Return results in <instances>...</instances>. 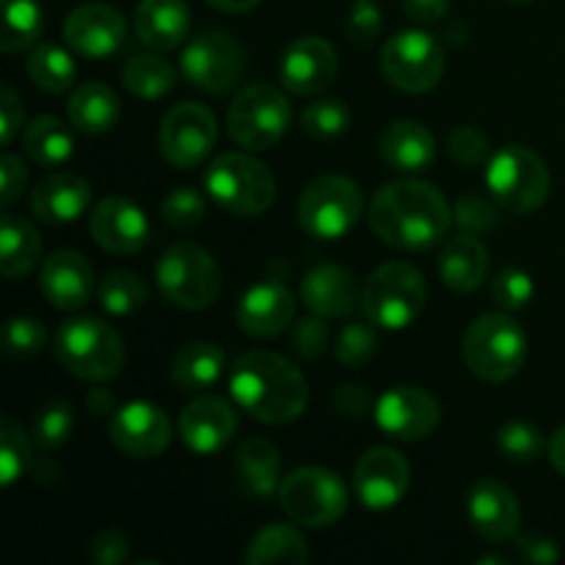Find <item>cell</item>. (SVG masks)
Listing matches in <instances>:
<instances>
[{
    "instance_id": "1",
    "label": "cell",
    "mask_w": 565,
    "mask_h": 565,
    "mask_svg": "<svg viewBox=\"0 0 565 565\" xmlns=\"http://www.w3.org/2000/svg\"><path fill=\"white\" fill-rule=\"evenodd\" d=\"M367 224L386 246L401 252H425L450 232L452 210L430 182L395 180L375 191Z\"/></svg>"
},
{
    "instance_id": "2",
    "label": "cell",
    "mask_w": 565,
    "mask_h": 565,
    "mask_svg": "<svg viewBox=\"0 0 565 565\" xmlns=\"http://www.w3.org/2000/svg\"><path fill=\"white\" fill-rule=\"evenodd\" d=\"M230 392L248 417L265 425L292 423L309 403V386L301 370L270 351L243 353L232 367Z\"/></svg>"
},
{
    "instance_id": "3",
    "label": "cell",
    "mask_w": 565,
    "mask_h": 565,
    "mask_svg": "<svg viewBox=\"0 0 565 565\" xmlns=\"http://www.w3.org/2000/svg\"><path fill=\"white\" fill-rule=\"evenodd\" d=\"M530 342L522 323L505 312L480 315L461 342L463 364L486 384H505L527 362Z\"/></svg>"
},
{
    "instance_id": "4",
    "label": "cell",
    "mask_w": 565,
    "mask_h": 565,
    "mask_svg": "<svg viewBox=\"0 0 565 565\" xmlns=\"http://www.w3.org/2000/svg\"><path fill=\"white\" fill-rule=\"evenodd\" d=\"M204 191L232 215H263L276 202V180L268 166L246 152H226L204 171Z\"/></svg>"
},
{
    "instance_id": "5",
    "label": "cell",
    "mask_w": 565,
    "mask_h": 565,
    "mask_svg": "<svg viewBox=\"0 0 565 565\" xmlns=\"http://www.w3.org/2000/svg\"><path fill=\"white\" fill-rule=\"evenodd\" d=\"M428 298L425 276L414 265L392 259L375 268L362 285L364 318L375 329L401 331L419 318Z\"/></svg>"
},
{
    "instance_id": "6",
    "label": "cell",
    "mask_w": 565,
    "mask_h": 565,
    "mask_svg": "<svg viewBox=\"0 0 565 565\" xmlns=\"http://www.w3.org/2000/svg\"><path fill=\"white\" fill-rule=\"evenodd\" d=\"M55 356L61 367L70 370L75 379L103 381L116 379L125 367V345L114 326L99 318L66 320L55 337Z\"/></svg>"
},
{
    "instance_id": "7",
    "label": "cell",
    "mask_w": 565,
    "mask_h": 565,
    "mask_svg": "<svg viewBox=\"0 0 565 565\" xmlns=\"http://www.w3.org/2000/svg\"><path fill=\"white\" fill-rule=\"evenodd\" d=\"M486 185L491 199L513 215H530L550 199L552 177L539 152L524 143H508L486 169Z\"/></svg>"
},
{
    "instance_id": "8",
    "label": "cell",
    "mask_w": 565,
    "mask_h": 565,
    "mask_svg": "<svg viewBox=\"0 0 565 565\" xmlns=\"http://www.w3.org/2000/svg\"><path fill=\"white\" fill-rule=\"evenodd\" d=\"M158 290L171 307L199 312L207 309L221 292V268L213 254L196 243H177L166 248L154 265Z\"/></svg>"
},
{
    "instance_id": "9",
    "label": "cell",
    "mask_w": 565,
    "mask_h": 565,
    "mask_svg": "<svg viewBox=\"0 0 565 565\" xmlns=\"http://www.w3.org/2000/svg\"><path fill=\"white\" fill-rule=\"evenodd\" d=\"M276 497L287 519L309 530L331 527L340 522L351 500L345 480L323 467L292 469L287 478H281Z\"/></svg>"
},
{
    "instance_id": "10",
    "label": "cell",
    "mask_w": 565,
    "mask_h": 565,
    "mask_svg": "<svg viewBox=\"0 0 565 565\" xmlns=\"http://www.w3.org/2000/svg\"><path fill=\"white\" fill-rule=\"evenodd\" d=\"M290 119L292 110L285 94L270 83H254L230 103L226 127L237 147L246 152H265L287 136Z\"/></svg>"
},
{
    "instance_id": "11",
    "label": "cell",
    "mask_w": 565,
    "mask_h": 565,
    "mask_svg": "<svg viewBox=\"0 0 565 565\" xmlns=\"http://www.w3.org/2000/svg\"><path fill=\"white\" fill-rule=\"evenodd\" d=\"M364 213L362 191L342 174H323L309 182L298 202V221L318 241H340Z\"/></svg>"
},
{
    "instance_id": "12",
    "label": "cell",
    "mask_w": 565,
    "mask_h": 565,
    "mask_svg": "<svg viewBox=\"0 0 565 565\" xmlns=\"http://www.w3.org/2000/svg\"><path fill=\"white\" fill-rule=\"evenodd\" d=\"M381 72L386 83L403 94H425L445 75V53L430 33L401 31L381 47Z\"/></svg>"
},
{
    "instance_id": "13",
    "label": "cell",
    "mask_w": 565,
    "mask_h": 565,
    "mask_svg": "<svg viewBox=\"0 0 565 565\" xmlns=\"http://www.w3.org/2000/svg\"><path fill=\"white\" fill-rule=\"evenodd\" d=\"M182 77L207 94H226L246 72L243 44L226 31H204L182 50Z\"/></svg>"
},
{
    "instance_id": "14",
    "label": "cell",
    "mask_w": 565,
    "mask_h": 565,
    "mask_svg": "<svg viewBox=\"0 0 565 565\" xmlns=\"http://www.w3.org/2000/svg\"><path fill=\"white\" fill-rule=\"evenodd\" d=\"M160 152L177 169H196L218 141V121L202 103H180L160 121Z\"/></svg>"
},
{
    "instance_id": "15",
    "label": "cell",
    "mask_w": 565,
    "mask_h": 565,
    "mask_svg": "<svg viewBox=\"0 0 565 565\" xmlns=\"http://www.w3.org/2000/svg\"><path fill=\"white\" fill-rule=\"evenodd\" d=\"M439 403L419 386H392L375 401V425L390 439L423 441L439 428Z\"/></svg>"
},
{
    "instance_id": "16",
    "label": "cell",
    "mask_w": 565,
    "mask_h": 565,
    "mask_svg": "<svg viewBox=\"0 0 565 565\" xmlns=\"http://www.w3.org/2000/svg\"><path fill=\"white\" fill-rule=\"evenodd\" d=\"M171 419L160 406L147 401H132L110 414L108 436L130 458H158L171 445Z\"/></svg>"
},
{
    "instance_id": "17",
    "label": "cell",
    "mask_w": 565,
    "mask_h": 565,
    "mask_svg": "<svg viewBox=\"0 0 565 565\" xmlns=\"http://www.w3.org/2000/svg\"><path fill=\"white\" fill-rule=\"evenodd\" d=\"M412 483L408 461L392 447H373L364 452L353 472V491L370 511H390L406 497Z\"/></svg>"
},
{
    "instance_id": "18",
    "label": "cell",
    "mask_w": 565,
    "mask_h": 565,
    "mask_svg": "<svg viewBox=\"0 0 565 565\" xmlns=\"http://www.w3.org/2000/svg\"><path fill=\"white\" fill-rule=\"evenodd\" d=\"M64 39L83 58L103 61L125 47L127 20L116 6L83 3L64 20Z\"/></svg>"
},
{
    "instance_id": "19",
    "label": "cell",
    "mask_w": 565,
    "mask_h": 565,
    "mask_svg": "<svg viewBox=\"0 0 565 565\" xmlns=\"http://www.w3.org/2000/svg\"><path fill=\"white\" fill-rule=\"evenodd\" d=\"M94 243L108 254H136L147 246L149 241V221L143 210L127 196H105L99 199L97 207L88 218Z\"/></svg>"
},
{
    "instance_id": "20",
    "label": "cell",
    "mask_w": 565,
    "mask_h": 565,
    "mask_svg": "<svg viewBox=\"0 0 565 565\" xmlns=\"http://www.w3.org/2000/svg\"><path fill=\"white\" fill-rule=\"evenodd\" d=\"M467 519L480 539L502 544L519 535L522 527V505L516 494L500 480L483 478L469 489Z\"/></svg>"
},
{
    "instance_id": "21",
    "label": "cell",
    "mask_w": 565,
    "mask_h": 565,
    "mask_svg": "<svg viewBox=\"0 0 565 565\" xmlns=\"http://www.w3.org/2000/svg\"><path fill=\"white\" fill-rule=\"evenodd\" d=\"M337 50L323 36H301L285 50L279 77L285 88L298 97H312L326 92L337 77Z\"/></svg>"
},
{
    "instance_id": "22",
    "label": "cell",
    "mask_w": 565,
    "mask_h": 565,
    "mask_svg": "<svg viewBox=\"0 0 565 565\" xmlns=\"http://www.w3.org/2000/svg\"><path fill=\"white\" fill-rule=\"evenodd\" d=\"M237 425H241V417L235 406L218 395L196 397L180 414V436L188 450L196 456H215L224 450L235 439Z\"/></svg>"
},
{
    "instance_id": "23",
    "label": "cell",
    "mask_w": 565,
    "mask_h": 565,
    "mask_svg": "<svg viewBox=\"0 0 565 565\" xmlns=\"http://www.w3.org/2000/svg\"><path fill=\"white\" fill-rule=\"evenodd\" d=\"M292 318H296V298L279 279L248 287L237 303V326L257 340L279 337L281 331L290 329Z\"/></svg>"
},
{
    "instance_id": "24",
    "label": "cell",
    "mask_w": 565,
    "mask_h": 565,
    "mask_svg": "<svg viewBox=\"0 0 565 565\" xmlns=\"http://www.w3.org/2000/svg\"><path fill=\"white\" fill-rule=\"evenodd\" d=\"M39 290L47 298L50 307L61 312H77L88 303L94 292V270L83 254L61 248L53 252L39 274Z\"/></svg>"
},
{
    "instance_id": "25",
    "label": "cell",
    "mask_w": 565,
    "mask_h": 565,
    "mask_svg": "<svg viewBox=\"0 0 565 565\" xmlns=\"http://www.w3.org/2000/svg\"><path fill=\"white\" fill-rule=\"evenodd\" d=\"M301 301L323 318H348L362 307V287L353 270L323 263L301 279Z\"/></svg>"
},
{
    "instance_id": "26",
    "label": "cell",
    "mask_w": 565,
    "mask_h": 565,
    "mask_svg": "<svg viewBox=\"0 0 565 565\" xmlns=\"http://www.w3.org/2000/svg\"><path fill=\"white\" fill-rule=\"evenodd\" d=\"M92 204V185L75 171H53L31 191V207L44 224H72Z\"/></svg>"
},
{
    "instance_id": "27",
    "label": "cell",
    "mask_w": 565,
    "mask_h": 565,
    "mask_svg": "<svg viewBox=\"0 0 565 565\" xmlns=\"http://www.w3.org/2000/svg\"><path fill=\"white\" fill-rule=\"evenodd\" d=\"M132 28L143 47L166 53L180 47L191 33V9L185 0H141Z\"/></svg>"
},
{
    "instance_id": "28",
    "label": "cell",
    "mask_w": 565,
    "mask_h": 565,
    "mask_svg": "<svg viewBox=\"0 0 565 565\" xmlns=\"http://www.w3.org/2000/svg\"><path fill=\"white\" fill-rule=\"evenodd\" d=\"M379 152L392 171H401V174H423L436 160V138L419 121L401 119L392 121L381 132Z\"/></svg>"
},
{
    "instance_id": "29",
    "label": "cell",
    "mask_w": 565,
    "mask_h": 565,
    "mask_svg": "<svg viewBox=\"0 0 565 565\" xmlns=\"http://www.w3.org/2000/svg\"><path fill=\"white\" fill-rule=\"evenodd\" d=\"M439 276L450 290L475 292L489 276V248L472 232L452 235L439 257Z\"/></svg>"
},
{
    "instance_id": "30",
    "label": "cell",
    "mask_w": 565,
    "mask_h": 565,
    "mask_svg": "<svg viewBox=\"0 0 565 565\" xmlns=\"http://www.w3.org/2000/svg\"><path fill=\"white\" fill-rule=\"evenodd\" d=\"M235 475L248 497L268 500L279 494L281 486V456L263 436H248L235 456Z\"/></svg>"
},
{
    "instance_id": "31",
    "label": "cell",
    "mask_w": 565,
    "mask_h": 565,
    "mask_svg": "<svg viewBox=\"0 0 565 565\" xmlns=\"http://www.w3.org/2000/svg\"><path fill=\"white\" fill-rule=\"evenodd\" d=\"M121 103L116 97L114 88L108 83L88 81L81 83L75 92L70 94L66 103V116L75 130L86 132V136H103V132L114 130L119 121Z\"/></svg>"
},
{
    "instance_id": "32",
    "label": "cell",
    "mask_w": 565,
    "mask_h": 565,
    "mask_svg": "<svg viewBox=\"0 0 565 565\" xmlns=\"http://www.w3.org/2000/svg\"><path fill=\"white\" fill-rule=\"evenodd\" d=\"M42 259V237L28 218L6 213L0 221V270L6 279H25Z\"/></svg>"
},
{
    "instance_id": "33",
    "label": "cell",
    "mask_w": 565,
    "mask_h": 565,
    "mask_svg": "<svg viewBox=\"0 0 565 565\" xmlns=\"http://www.w3.org/2000/svg\"><path fill=\"white\" fill-rule=\"evenodd\" d=\"M226 356L215 342H191L171 359V384L182 392H202L218 384L224 375Z\"/></svg>"
},
{
    "instance_id": "34",
    "label": "cell",
    "mask_w": 565,
    "mask_h": 565,
    "mask_svg": "<svg viewBox=\"0 0 565 565\" xmlns=\"http://www.w3.org/2000/svg\"><path fill=\"white\" fill-rule=\"evenodd\" d=\"M22 143H25L28 158L36 166H44V169H58L75 152V138H72V130L55 116H36L31 125L25 127V136H22Z\"/></svg>"
},
{
    "instance_id": "35",
    "label": "cell",
    "mask_w": 565,
    "mask_h": 565,
    "mask_svg": "<svg viewBox=\"0 0 565 565\" xmlns=\"http://www.w3.org/2000/svg\"><path fill=\"white\" fill-rule=\"evenodd\" d=\"M307 561V541L290 524H270V527L259 530L246 550L248 565H301Z\"/></svg>"
},
{
    "instance_id": "36",
    "label": "cell",
    "mask_w": 565,
    "mask_h": 565,
    "mask_svg": "<svg viewBox=\"0 0 565 565\" xmlns=\"http://www.w3.org/2000/svg\"><path fill=\"white\" fill-rule=\"evenodd\" d=\"M121 83L127 92L138 99H160L177 86V70L166 58H160L158 50L152 53H138L121 70Z\"/></svg>"
},
{
    "instance_id": "37",
    "label": "cell",
    "mask_w": 565,
    "mask_h": 565,
    "mask_svg": "<svg viewBox=\"0 0 565 565\" xmlns=\"http://www.w3.org/2000/svg\"><path fill=\"white\" fill-rule=\"evenodd\" d=\"M25 72L36 88L47 94H64L75 83L77 66L72 55L58 44H39L25 61Z\"/></svg>"
},
{
    "instance_id": "38",
    "label": "cell",
    "mask_w": 565,
    "mask_h": 565,
    "mask_svg": "<svg viewBox=\"0 0 565 565\" xmlns=\"http://www.w3.org/2000/svg\"><path fill=\"white\" fill-rule=\"evenodd\" d=\"M44 31V11L39 0H3V36L0 50L9 55L33 47Z\"/></svg>"
},
{
    "instance_id": "39",
    "label": "cell",
    "mask_w": 565,
    "mask_h": 565,
    "mask_svg": "<svg viewBox=\"0 0 565 565\" xmlns=\"http://www.w3.org/2000/svg\"><path fill=\"white\" fill-rule=\"evenodd\" d=\"M97 298L105 312L114 318H127L143 309V303L149 301V287L132 270H110L99 281Z\"/></svg>"
},
{
    "instance_id": "40",
    "label": "cell",
    "mask_w": 565,
    "mask_h": 565,
    "mask_svg": "<svg viewBox=\"0 0 565 565\" xmlns=\"http://www.w3.org/2000/svg\"><path fill=\"white\" fill-rule=\"evenodd\" d=\"M351 127V108L340 97H320L301 110V130L315 141L340 138Z\"/></svg>"
},
{
    "instance_id": "41",
    "label": "cell",
    "mask_w": 565,
    "mask_h": 565,
    "mask_svg": "<svg viewBox=\"0 0 565 565\" xmlns=\"http://www.w3.org/2000/svg\"><path fill=\"white\" fill-rule=\"evenodd\" d=\"M72 430H75V412L70 403L50 401L33 419V445L42 452H55L72 439Z\"/></svg>"
},
{
    "instance_id": "42",
    "label": "cell",
    "mask_w": 565,
    "mask_h": 565,
    "mask_svg": "<svg viewBox=\"0 0 565 565\" xmlns=\"http://www.w3.org/2000/svg\"><path fill=\"white\" fill-rule=\"evenodd\" d=\"M33 450L28 436L22 434L20 425L14 419H0V483L9 489L14 486L22 475L31 469Z\"/></svg>"
},
{
    "instance_id": "43",
    "label": "cell",
    "mask_w": 565,
    "mask_h": 565,
    "mask_svg": "<svg viewBox=\"0 0 565 565\" xmlns=\"http://www.w3.org/2000/svg\"><path fill=\"white\" fill-rule=\"evenodd\" d=\"M497 447H500L502 458L513 463H533L544 456L550 445L544 441L539 425L524 423V419H513L497 430Z\"/></svg>"
},
{
    "instance_id": "44",
    "label": "cell",
    "mask_w": 565,
    "mask_h": 565,
    "mask_svg": "<svg viewBox=\"0 0 565 565\" xmlns=\"http://www.w3.org/2000/svg\"><path fill=\"white\" fill-rule=\"evenodd\" d=\"M375 353H379V334H375V326L370 323V320L367 323L353 320V323H348L345 329L337 334L334 356L337 362L345 364V367H364Z\"/></svg>"
},
{
    "instance_id": "45",
    "label": "cell",
    "mask_w": 565,
    "mask_h": 565,
    "mask_svg": "<svg viewBox=\"0 0 565 565\" xmlns=\"http://www.w3.org/2000/svg\"><path fill=\"white\" fill-rule=\"evenodd\" d=\"M44 342H47V329H44L42 320L25 318V315H17V318L6 320V329H3L6 356L22 362V359L36 356V353L44 348Z\"/></svg>"
},
{
    "instance_id": "46",
    "label": "cell",
    "mask_w": 565,
    "mask_h": 565,
    "mask_svg": "<svg viewBox=\"0 0 565 565\" xmlns=\"http://www.w3.org/2000/svg\"><path fill=\"white\" fill-rule=\"evenodd\" d=\"M163 221L174 230H196L199 224L204 221V213H207V202H204L202 193L191 185L174 188L169 196L163 199Z\"/></svg>"
},
{
    "instance_id": "47",
    "label": "cell",
    "mask_w": 565,
    "mask_h": 565,
    "mask_svg": "<svg viewBox=\"0 0 565 565\" xmlns=\"http://www.w3.org/2000/svg\"><path fill=\"white\" fill-rule=\"evenodd\" d=\"M533 276L522 268H505L497 274V279L491 281V301L497 303L505 312H516L524 309L533 301Z\"/></svg>"
},
{
    "instance_id": "48",
    "label": "cell",
    "mask_w": 565,
    "mask_h": 565,
    "mask_svg": "<svg viewBox=\"0 0 565 565\" xmlns=\"http://www.w3.org/2000/svg\"><path fill=\"white\" fill-rule=\"evenodd\" d=\"M500 204L489 202V199L478 196V193H463L456 202V207H452V224L461 232L480 235V232L494 230L497 221H500Z\"/></svg>"
},
{
    "instance_id": "49",
    "label": "cell",
    "mask_w": 565,
    "mask_h": 565,
    "mask_svg": "<svg viewBox=\"0 0 565 565\" xmlns=\"http://www.w3.org/2000/svg\"><path fill=\"white\" fill-rule=\"evenodd\" d=\"M489 136L483 130L472 125H458L456 130H450L447 136V152L456 163L469 166V169H478V166L486 163L489 158Z\"/></svg>"
},
{
    "instance_id": "50",
    "label": "cell",
    "mask_w": 565,
    "mask_h": 565,
    "mask_svg": "<svg viewBox=\"0 0 565 565\" xmlns=\"http://www.w3.org/2000/svg\"><path fill=\"white\" fill-rule=\"evenodd\" d=\"M290 345L301 359H318L329 345V326L323 315H307L290 326Z\"/></svg>"
},
{
    "instance_id": "51",
    "label": "cell",
    "mask_w": 565,
    "mask_h": 565,
    "mask_svg": "<svg viewBox=\"0 0 565 565\" xmlns=\"http://www.w3.org/2000/svg\"><path fill=\"white\" fill-rule=\"evenodd\" d=\"M381 28H384V17H381V6L375 0H356L351 6L348 36L356 47H370L381 36Z\"/></svg>"
},
{
    "instance_id": "52",
    "label": "cell",
    "mask_w": 565,
    "mask_h": 565,
    "mask_svg": "<svg viewBox=\"0 0 565 565\" xmlns=\"http://www.w3.org/2000/svg\"><path fill=\"white\" fill-rule=\"evenodd\" d=\"M130 555V541L119 530H99L88 544V557L97 565H119Z\"/></svg>"
},
{
    "instance_id": "53",
    "label": "cell",
    "mask_w": 565,
    "mask_h": 565,
    "mask_svg": "<svg viewBox=\"0 0 565 565\" xmlns=\"http://www.w3.org/2000/svg\"><path fill=\"white\" fill-rule=\"evenodd\" d=\"M25 185H28V169L25 163H22V158L6 152L3 158H0V204L9 210L11 204L22 196Z\"/></svg>"
},
{
    "instance_id": "54",
    "label": "cell",
    "mask_w": 565,
    "mask_h": 565,
    "mask_svg": "<svg viewBox=\"0 0 565 565\" xmlns=\"http://www.w3.org/2000/svg\"><path fill=\"white\" fill-rule=\"evenodd\" d=\"M331 403L345 419H364L373 408V395L364 384H342L331 397Z\"/></svg>"
},
{
    "instance_id": "55",
    "label": "cell",
    "mask_w": 565,
    "mask_h": 565,
    "mask_svg": "<svg viewBox=\"0 0 565 565\" xmlns=\"http://www.w3.org/2000/svg\"><path fill=\"white\" fill-rule=\"evenodd\" d=\"M25 125V108H22L20 97L11 86L0 88V141L9 147L14 141L17 132Z\"/></svg>"
},
{
    "instance_id": "56",
    "label": "cell",
    "mask_w": 565,
    "mask_h": 565,
    "mask_svg": "<svg viewBox=\"0 0 565 565\" xmlns=\"http://www.w3.org/2000/svg\"><path fill=\"white\" fill-rule=\"evenodd\" d=\"M516 550H519V557H522V561H527L533 565H552V563H557V557H561V550H557L555 541L546 539V535H541V533L519 535Z\"/></svg>"
},
{
    "instance_id": "57",
    "label": "cell",
    "mask_w": 565,
    "mask_h": 565,
    "mask_svg": "<svg viewBox=\"0 0 565 565\" xmlns=\"http://www.w3.org/2000/svg\"><path fill=\"white\" fill-rule=\"evenodd\" d=\"M403 11L414 22H439L450 11V0H403Z\"/></svg>"
},
{
    "instance_id": "58",
    "label": "cell",
    "mask_w": 565,
    "mask_h": 565,
    "mask_svg": "<svg viewBox=\"0 0 565 565\" xmlns=\"http://www.w3.org/2000/svg\"><path fill=\"white\" fill-rule=\"evenodd\" d=\"M86 408L94 414V417H105V414L116 412V397L114 392L105 390V386H94L86 395Z\"/></svg>"
},
{
    "instance_id": "59",
    "label": "cell",
    "mask_w": 565,
    "mask_h": 565,
    "mask_svg": "<svg viewBox=\"0 0 565 565\" xmlns=\"http://www.w3.org/2000/svg\"><path fill=\"white\" fill-rule=\"evenodd\" d=\"M546 450H550L552 467H555L557 472H561L563 478H565V425H561V428H557L555 434H552L550 447H546Z\"/></svg>"
},
{
    "instance_id": "60",
    "label": "cell",
    "mask_w": 565,
    "mask_h": 565,
    "mask_svg": "<svg viewBox=\"0 0 565 565\" xmlns=\"http://www.w3.org/2000/svg\"><path fill=\"white\" fill-rule=\"evenodd\" d=\"M31 475H33V480H36V483L50 486V483H58L61 469L55 467V463L50 461V458H39V461L31 463Z\"/></svg>"
},
{
    "instance_id": "61",
    "label": "cell",
    "mask_w": 565,
    "mask_h": 565,
    "mask_svg": "<svg viewBox=\"0 0 565 565\" xmlns=\"http://www.w3.org/2000/svg\"><path fill=\"white\" fill-rule=\"evenodd\" d=\"M213 9L224 11V14H243V11H252L257 9L263 0H207Z\"/></svg>"
},
{
    "instance_id": "62",
    "label": "cell",
    "mask_w": 565,
    "mask_h": 565,
    "mask_svg": "<svg viewBox=\"0 0 565 565\" xmlns=\"http://www.w3.org/2000/svg\"><path fill=\"white\" fill-rule=\"evenodd\" d=\"M478 565H508V561H505V557H494V555H489V557H480Z\"/></svg>"
},
{
    "instance_id": "63",
    "label": "cell",
    "mask_w": 565,
    "mask_h": 565,
    "mask_svg": "<svg viewBox=\"0 0 565 565\" xmlns=\"http://www.w3.org/2000/svg\"><path fill=\"white\" fill-rule=\"evenodd\" d=\"M511 3H516V6H524V3H533V0H511Z\"/></svg>"
}]
</instances>
